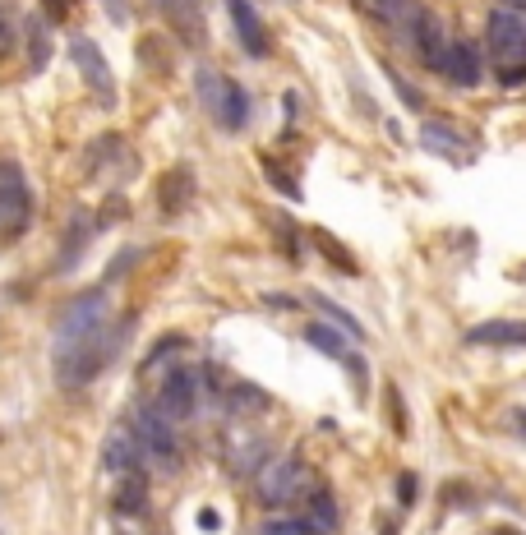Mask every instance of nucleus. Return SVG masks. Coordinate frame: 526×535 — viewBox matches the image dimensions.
I'll return each instance as SVG.
<instances>
[{
	"label": "nucleus",
	"mask_w": 526,
	"mask_h": 535,
	"mask_svg": "<svg viewBox=\"0 0 526 535\" xmlns=\"http://www.w3.org/2000/svg\"><path fill=\"white\" fill-rule=\"evenodd\" d=\"M134 319H120L116 328L111 323H102L97 333H88L84 342L65 346V351H56V379L60 388H88V383L102 374V369L111 365V360L125 351V337H130Z\"/></svg>",
	"instance_id": "nucleus-1"
},
{
	"label": "nucleus",
	"mask_w": 526,
	"mask_h": 535,
	"mask_svg": "<svg viewBox=\"0 0 526 535\" xmlns=\"http://www.w3.org/2000/svg\"><path fill=\"white\" fill-rule=\"evenodd\" d=\"M485 42H490V60H494V70H499V84L522 88L526 84V14L508 10V5L490 10Z\"/></svg>",
	"instance_id": "nucleus-2"
},
{
	"label": "nucleus",
	"mask_w": 526,
	"mask_h": 535,
	"mask_svg": "<svg viewBox=\"0 0 526 535\" xmlns=\"http://www.w3.org/2000/svg\"><path fill=\"white\" fill-rule=\"evenodd\" d=\"M33 226V185L19 162H0V250H10Z\"/></svg>",
	"instance_id": "nucleus-3"
},
{
	"label": "nucleus",
	"mask_w": 526,
	"mask_h": 535,
	"mask_svg": "<svg viewBox=\"0 0 526 535\" xmlns=\"http://www.w3.org/2000/svg\"><path fill=\"white\" fill-rule=\"evenodd\" d=\"M130 434H134V443H139V452H144V457H153L162 471H176V466H180L176 425H171L157 406H148V411H139V416L130 420Z\"/></svg>",
	"instance_id": "nucleus-4"
},
{
	"label": "nucleus",
	"mask_w": 526,
	"mask_h": 535,
	"mask_svg": "<svg viewBox=\"0 0 526 535\" xmlns=\"http://www.w3.org/2000/svg\"><path fill=\"white\" fill-rule=\"evenodd\" d=\"M102 323H107V286H93L84 296H74L70 305H65V314L56 319V351L84 342V337L97 333Z\"/></svg>",
	"instance_id": "nucleus-5"
},
{
	"label": "nucleus",
	"mask_w": 526,
	"mask_h": 535,
	"mask_svg": "<svg viewBox=\"0 0 526 535\" xmlns=\"http://www.w3.org/2000/svg\"><path fill=\"white\" fill-rule=\"evenodd\" d=\"M199 93L208 97V107H213L217 125L227 134H240L245 125H250V93H245V84H236V79H217V74H204V88Z\"/></svg>",
	"instance_id": "nucleus-6"
},
{
	"label": "nucleus",
	"mask_w": 526,
	"mask_h": 535,
	"mask_svg": "<svg viewBox=\"0 0 526 535\" xmlns=\"http://www.w3.org/2000/svg\"><path fill=\"white\" fill-rule=\"evenodd\" d=\"M70 60H74V70H79V79L88 84V93H93L102 107H116V79H111V65H107V56L97 51L93 37L74 33L70 37Z\"/></svg>",
	"instance_id": "nucleus-7"
},
{
	"label": "nucleus",
	"mask_w": 526,
	"mask_h": 535,
	"mask_svg": "<svg viewBox=\"0 0 526 535\" xmlns=\"http://www.w3.org/2000/svg\"><path fill=\"white\" fill-rule=\"evenodd\" d=\"M194 406H199V369L171 365L167 379L157 383V411H162L171 425H180V420L194 416Z\"/></svg>",
	"instance_id": "nucleus-8"
},
{
	"label": "nucleus",
	"mask_w": 526,
	"mask_h": 535,
	"mask_svg": "<svg viewBox=\"0 0 526 535\" xmlns=\"http://www.w3.org/2000/svg\"><path fill=\"white\" fill-rule=\"evenodd\" d=\"M310 480V471H305V462L300 457H282V462H273L268 471L259 476V503L263 508H287V503L300 499V485Z\"/></svg>",
	"instance_id": "nucleus-9"
},
{
	"label": "nucleus",
	"mask_w": 526,
	"mask_h": 535,
	"mask_svg": "<svg viewBox=\"0 0 526 535\" xmlns=\"http://www.w3.org/2000/svg\"><path fill=\"white\" fill-rule=\"evenodd\" d=\"M227 14H231V28H236V37H240V47H245V56H254V60H263L268 56V28H263V19H259V10H254L250 0H227Z\"/></svg>",
	"instance_id": "nucleus-10"
},
{
	"label": "nucleus",
	"mask_w": 526,
	"mask_h": 535,
	"mask_svg": "<svg viewBox=\"0 0 526 535\" xmlns=\"http://www.w3.org/2000/svg\"><path fill=\"white\" fill-rule=\"evenodd\" d=\"M443 74L453 79L457 88H476L480 74H485V60H480L476 42H448V60H443Z\"/></svg>",
	"instance_id": "nucleus-11"
},
{
	"label": "nucleus",
	"mask_w": 526,
	"mask_h": 535,
	"mask_svg": "<svg viewBox=\"0 0 526 535\" xmlns=\"http://www.w3.org/2000/svg\"><path fill=\"white\" fill-rule=\"evenodd\" d=\"M467 346H494V351L526 346V323L522 319H485L467 333Z\"/></svg>",
	"instance_id": "nucleus-12"
},
{
	"label": "nucleus",
	"mask_w": 526,
	"mask_h": 535,
	"mask_svg": "<svg viewBox=\"0 0 526 535\" xmlns=\"http://www.w3.org/2000/svg\"><path fill=\"white\" fill-rule=\"evenodd\" d=\"M337 522H342V512H337V499L328 494L323 485H314L305 494V535H337Z\"/></svg>",
	"instance_id": "nucleus-13"
},
{
	"label": "nucleus",
	"mask_w": 526,
	"mask_h": 535,
	"mask_svg": "<svg viewBox=\"0 0 526 535\" xmlns=\"http://www.w3.org/2000/svg\"><path fill=\"white\" fill-rule=\"evenodd\" d=\"M139 462H144V452L130 439V429L107 434V443H102V466H107V471H116V476H139Z\"/></svg>",
	"instance_id": "nucleus-14"
},
{
	"label": "nucleus",
	"mask_w": 526,
	"mask_h": 535,
	"mask_svg": "<svg viewBox=\"0 0 526 535\" xmlns=\"http://www.w3.org/2000/svg\"><path fill=\"white\" fill-rule=\"evenodd\" d=\"M97 236V222L88 213H74L70 217V226H65V245H60V254H56V268L51 273H70L74 268V259H84V250H88V240Z\"/></svg>",
	"instance_id": "nucleus-15"
},
{
	"label": "nucleus",
	"mask_w": 526,
	"mask_h": 535,
	"mask_svg": "<svg viewBox=\"0 0 526 535\" xmlns=\"http://www.w3.org/2000/svg\"><path fill=\"white\" fill-rule=\"evenodd\" d=\"M420 143H425L430 153H443V157H467L471 153V139H467V134H457L453 125H443V120H425Z\"/></svg>",
	"instance_id": "nucleus-16"
},
{
	"label": "nucleus",
	"mask_w": 526,
	"mask_h": 535,
	"mask_svg": "<svg viewBox=\"0 0 526 535\" xmlns=\"http://www.w3.org/2000/svg\"><path fill=\"white\" fill-rule=\"evenodd\" d=\"M190 194H194V176L185 167H176V171H167L162 176V213L167 217H176L185 203H190Z\"/></svg>",
	"instance_id": "nucleus-17"
},
{
	"label": "nucleus",
	"mask_w": 526,
	"mask_h": 535,
	"mask_svg": "<svg viewBox=\"0 0 526 535\" xmlns=\"http://www.w3.org/2000/svg\"><path fill=\"white\" fill-rule=\"evenodd\" d=\"M305 342L319 351V356H333V360H347V337L337 323H310L305 328Z\"/></svg>",
	"instance_id": "nucleus-18"
},
{
	"label": "nucleus",
	"mask_w": 526,
	"mask_h": 535,
	"mask_svg": "<svg viewBox=\"0 0 526 535\" xmlns=\"http://www.w3.org/2000/svg\"><path fill=\"white\" fill-rule=\"evenodd\" d=\"M185 346H190V342H185V337H180V333H167V337H162V342L153 346V351H148L144 360H139V379H148V374H157V369H167L176 356H185Z\"/></svg>",
	"instance_id": "nucleus-19"
},
{
	"label": "nucleus",
	"mask_w": 526,
	"mask_h": 535,
	"mask_svg": "<svg viewBox=\"0 0 526 535\" xmlns=\"http://www.w3.org/2000/svg\"><path fill=\"white\" fill-rule=\"evenodd\" d=\"M162 10H167L171 24H180V33H190L194 37L204 33V14H199V0H162Z\"/></svg>",
	"instance_id": "nucleus-20"
},
{
	"label": "nucleus",
	"mask_w": 526,
	"mask_h": 535,
	"mask_svg": "<svg viewBox=\"0 0 526 535\" xmlns=\"http://www.w3.org/2000/svg\"><path fill=\"white\" fill-rule=\"evenodd\" d=\"M116 512H144V476H116Z\"/></svg>",
	"instance_id": "nucleus-21"
},
{
	"label": "nucleus",
	"mask_w": 526,
	"mask_h": 535,
	"mask_svg": "<svg viewBox=\"0 0 526 535\" xmlns=\"http://www.w3.org/2000/svg\"><path fill=\"white\" fill-rule=\"evenodd\" d=\"M231 411H268V393L250 383H231Z\"/></svg>",
	"instance_id": "nucleus-22"
},
{
	"label": "nucleus",
	"mask_w": 526,
	"mask_h": 535,
	"mask_svg": "<svg viewBox=\"0 0 526 535\" xmlns=\"http://www.w3.org/2000/svg\"><path fill=\"white\" fill-rule=\"evenodd\" d=\"M314 305H323V314H328V323H337V328H342V333H351V337H365V328H360V319H351L347 310H337L333 300L314 296Z\"/></svg>",
	"instance_id": "nucleus-23"
},
{
	"label": "nucleus",
	"mask_w": 526,
	"mask_h": 535,
	"mask_svg": "<svg viewBox=\"0 0 526 535\" xmlns=\"http://www.w3.org/2000/svg\"><path fill=\"white\" fill-rule=\"evenodd\" d=\"M314 240H319V250L328 254V259H333V263H342V273H360V268H356V259H351V254L342 250L337 240H328V231H314Z\"/></svg>",
	"instance_id": "nucleus-24"
},
{
	"label": "nucleus",
	"mask_w": 526,
	"mask_h": 535,
	"mask_svg": "<svg viewBox=\"0 0 526 535\" xmlns=\"http://www.w3.org/2000/svg\"><path fill=\"white\" fill-rule=\"evenodd\" d=\"M28 47H33V51H28V60H33V70H42V65L51 60V37L42 33V28H33V37H28Z\"/></svg>",
	"instance_id": "nucleus-25"
},
{
	"label": "nucleus",
	"mask_w": 526,
	"mask_h": 535,
	"mask_svg": "<svg viewBox=\"0 0 526 535\" xmlns=\"http://www.w3.org/2000/svg\"><path fill=\"white\" fill-rule=\"evenodd\" d=\"M263 176L273 180V185H277V190H282V194H287V199H300V185L287 176V171H277L273 162H268V157H263Z\"/></svg>",
	"instance_id": "nucleus-26"
},
{
	"label": "nucleus",
	"mask_w": 526,
	"mask_h": 535,
	"mask_svg": "<svg viewBox=\"0 0 526 535\" xmlns=\"http://www.w3.org/2000/svg\"><path fill=\"white\" fill-rule=\"evenodd\" d=\"M14 47V5L10 0H0V56Z\"/></svg>",
	"instance_id": "nucleus-27"
},
{
	"label": "nucleus",
	"mask_w": 526,
	"mask_h": 535,
	"mask_svg": "<svg viewBox=\"0 0 526 535\" xmlns=\"http://www.w3.org/2000/svg\"><path fill=\"white\" fill-rule=\"evenodd\" d=\"M416 499H420V480L411 476V471H407V476H397V503H407V508H411Z\"/></svg>",
	"instance_id": "nucleus-28"
},
{
	"label": "nucleus",
	"mask_w": 526,
	"mask_h": 535,
	"mask_svg": "<svg viewBox=\"0 0 526 535\" xmlns=\"http://www.w3.org/2000/svg\"><path fill=\"white\" fill-rule=\"evenodd\" d=\"M383 397H388V406H393V429H397V434H407V411H402V393H397L393 383H388V393H383Z\"/></svg>",
	"instance_id": "nucleus-29"
},
{
	"label": "nucleus",
	"mask_w": 526,
	"mask_h": 535,
	"mask_svg": "<svg viewBox=\"0 0 526 535\" xmlns=\"http://www.w3.org/2000/svg\"><path fill=\"white\" fill-rule=\"evenodd\" d=\"M393 88H397V97H402V102H407L411 111H420V107H425V97H420V88H411L407 79H397V74H393Z\"/></svg>",
	"instance_id": "nucleus-30"
},
{
	"label": "nucleus",
	"mask_w": 526,
	"mask_h": 535,
	"mask_svg": "<svg viewBox=\"0 0 526 535\" xmlns=\"http://www.w3.org/2000/svg\"><path fill=\"white\" fill-rule=\"evenodd\" d=\"M139 259V250H120V259H111V273H107V282L111 277H120V273H130V263Z\"/></svg>",
	"instance_id": "nucleus-31"
},
{
	"label": "nucleus",
	"mask_w": 526,
	"mask_h": 535,
	"mask_svg": "<svg viewBox=\"0 0 526 535\" xmlns=\"http://www.w3.org/2000/svg\"><path fill=\"white\" fill-rule=\"evenodd\" d=\"M107 14H111V24H125V19H130V5H125V0H107Z\"/></svg>",
	"instance_id": "nucleus-32"
},
{
	"label": "nucleus",
	"mask_w": 526,
	"mask_h": 535,
	"mask_svg": "<svg viewBox=\"0 0 526 535\" xmlns=\"http://www.w3.org/2000/svg\"><path fill=\"white\" fill-rule=\"evenodd\" d=\"M263 535H305V526H300V522H273Z\"/></svg>",
	"instance_id": "nucleus-33"
},
{
	"label": "nucleus",
	"mask_w": 526,
	"mask_h": 535,
	"mask_svg": "<svg viewBox=\"0 0 526 535\" xmlns=\"http://www.w3.org/2000/svg\"><path fill=\"white\" fill-rule=\"evenodd\" d=\"M199 522H204V531H217V512L204 508V512H199Z\"/></svg>",
	"instance_id": "nucleus-34"
},
{
	"label": "nucleus",
	"mask_w": 526,
	"mask_h": 535,
	"mask_svg": "<svg viewBox=\"0 0 526 535\" xmlns=\"http://www.w3.org/2000/svg\"><path fill=\"white\" fill-rule=\"evenodd\" d=\"M263 305H273V310H296V305H291L287 296H268V300H263Z\"/></svg>",
	"instance_id": "nucleus-35"
},
{
	"label": "nucleus",
	"mask_w": 526,
	"mask_h": 535,
	"mask_svg": "<svg viewBox=\"0 0 526 535\" xmlns=\"http://www.w3.org/2000/svg\"><path fill=\"white\" fill-rule=\"evenodd\" d=\"M499 5H508V10H517V14H526V0H499Z\"/></svg>",
	"instance_id": "nucleus-36"
},
{
	"label": "nucleus",
	"mask_w": 526,
	"mask_h": 535,
	"mask_svg": "<svg viewBox=\"0 0 526 535\" xmlns=\"http://www.w3.org/2000/svg\"><path fill=\"white\" fill-rule=\"evenodd\" d=\"M513 425H517V429H522V434H526V406H522V411H513Z\"/></svg>",
	"instance_id": "nucleus-37"
}]
</instances>
